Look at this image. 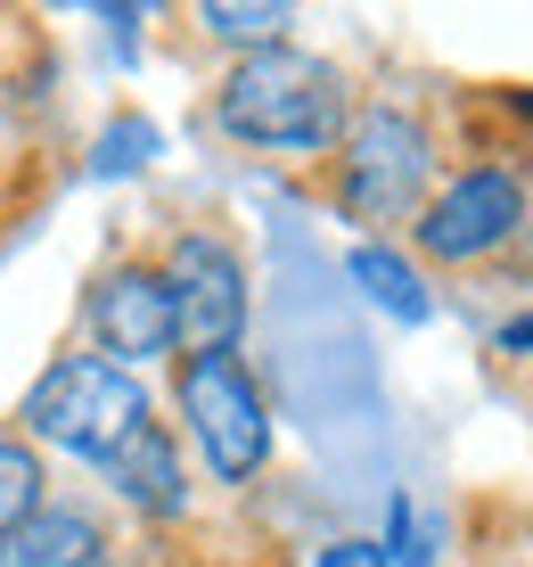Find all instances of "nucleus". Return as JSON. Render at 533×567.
Returning a JSON list of instances; mask_svg holds the SVG:
<instances>
[{"label":"nucleus","mask_w":533,"mask_h":567,"mask_svg":"<svg viewBox=\"0 0 533 567\" xmlns=\"http://www.w3.org/2000/svg\"><path fill=\"white\" fill-rule=\"evenodd\" d=\"M443 182V148L410 100H362L345 141L328 148V198L362 239H394L419 223V206Z\"/></svg>","instance_id":"nucleus-2"},{"label":"nucleus","mask_w":533,"mask_h":567,"mask_svg":"<svg viewBox=\"0 0 533 567\" xmlns=\"http://www.w3.org/2000/svg\"><path fill=\"white\" fill-rule=\"evenodd\" d=\"M83 354L115 362V370L181 354V338H173V297H165L156 256H115V264L91 271V288H83Z\"/></svg>","instance_id":"nucleus-7"},{"label":"nucleus","mask_w":533,"mask_h":567,"mask_svg":"<svg viewBox=\"0 0 533 567\" xmlns=\"http://www.w3.org/2000/svg\"><path fill=\"white\" fill-rule=\"evenodd\" d=\"M403 567H427V559H403Z\"/></svg>","instance_id":"nucleus-19"},{"label":"nucleus","mask_w":533,"mask_h":567,"mask_svg":"<svg viewBox=\"0 0 533 567\" xmlns=\"http://www.w3.org/2000/svg\"><path fill=\"white\" fill-rule=\"evenodd\" d=\"M50 502V468H42V453H33L25 436H0V543L17 535L33 511Z\"/></svg>","instance_id":"nucleus-12"},{"label":"nucleus","mask_w":533,"mask_h":567,"mask_svg":"<svg viewBox=\"0 0 533 567\" xmlns=\"http://www.w3.org/2000/svg\"><path fill=\"white\" fill-rule=\"evenodd\" d=\"M492 346H501L509 362H533V312H509V321L492 329Z\"/></svg>","instance_id":"nucleus-15"},{"label":"nucleus","mask_w":533,"mask_h":567,"mask_svg":"<svg viewBox=\"0 0 533 567\" xmlns=\"http://www.w3.org/2000/svg\"><path fill=\"white\" fill-rule=\"evenodd\" d=\"M173 412L189 453L213 468V485H254L271 461V403L239 354H181L173 370Z\"/></svg>","instance_id":"nucleus-5"},{"label":"nucleus","mask_w":533,"mask_h":567,"mask_svg":"<svg viewBox=\"0 0 533 567\" xmlns=\"http://www.w3.org/2000/svg\"><path fill=\"white\" fill-rule=\"evenodd\" d=\"M353 107V74L337 58L304 50V42H280V50H254V58H230L222 83H213V132L247 156H328L345 141Z\"/></svg>","instance_id":"nucleus-1"},{"label":"nucleus","mask_w":533,"mask_h":567,"mask_svg":"<svg viewBox=\"0 0 533 567\" xmlns=\"http://www.w3.org/2000/svg\"><path fill=\"white\" fill-rule=\"evenodd\" d=\"M148 156H156V124H148V115H124V124H107V132H98L91 173H98V182H115V173H140Z\"/></svg>","instance_id":"nucleus-13"},{"label":"nucleus","mask_w":533,"mask_h":567,"mask_svg":"<svg viewBox=\"0 0 533 567\" xmlns=\"http://www.w3.org/2000/svg\"><path fill=\"white\" fill-rule=\"evenodd\" d=\"M0 50H9V9H0Z\"/></svg>","instance_id":"nucleus-17"},{"label":"nucleus","mask_w":533,"mask_h":567,"mask_svg":"<svg viewBox=\"0 0 533 567\" xmlns=\"http://www.w3.org/2000/svg\"><path fill=\"white\" fill-rule=\"evenodd\" d=\"M321 567H394V559H386V543H362V535H353V543H328Z\"/></svg>","instance_id":"nucleus-14"},{"label":"nucleus","mask_w":533,"mask_h":567,"mask_svg":"<svg viewBox=\"0 0 533 567\" xmlns=\"http://www.w3.org/2000/svg\"><path fill=\"white\" fill-rule=\"evenodd\" d=\"M189 17H197V33H206L213 50H230V58L295 42V9L288 0H206V9H189Z\"/></svg>","instance_id":"nucleus-11"},{"label":"nucleus","mask_w":533,"mask_h":567,"mask_svg":"<svg viewBox=\"0 0 533 567\" xmlns=\"http://www.w3.org/2000/svg\"><path fill=\"white\" fill-rule=\"evenodd\" d=\"M115 567H140V559H115Z\"/></svg>","instance_id":"nucleus-18"},{"label":"nucleus","mask_w":533,"mask_h":567,"mask_svg":"<svg viewBox=\"0 0 533 567\" xmlns=\"http://www.w3.org/2000/svg\"><path fill=\"white\" fill-rule=\"evenodd\" d=\"M525 223H533V173L509 165V156H477V165L436 182V198L410 223V247H419V264L468 271V264L509 256L525 239Z\"/></svg>","instance_id":"nucleus-4"},{"label":"nucleus","mask_w":533,"mask_h":567,"mask_svg":"<svg viewBox=\"0 0 533 567\" xmlns=\"http://www.w3.org/2000/svg\"><path fill=\"white\" fill-rule=\"evenodd\" d=\"M9 141H17V91L0 83V148H9Z\"/></svg>","instance_id":"nucleus-16"},{"label":"nucleus","mask_w":533,"mask_h":567,"mask_svg":"<svg viewBox=\"0 0 533 567\" xmlns=\"http://www.w3.org/2000/svg\"><path fill=\"white\" fill-rule=\"evenodd\" d=\"M148 420H156V412H148L140 370H115V362L83 354V346L50 354V370L25 386V403H17V436H25L33 453L50 444V453L91 461V468H107Z\"/></svg>","instance_id":"nucleus-3"},{"label":"nucleus","mask_w":533,"mask_h":567,"mask_svg":"<svg viewBox=\"0 0 533 567\" xmlns=\"http://www.w3.org/2000/svg\"><path fill=\"white\" fill-rule=\"evenodd\" d=\"M345 271H353V288H362L369 305L394 312V321H410V329H419L427 312H436V297H427V280H419V264H410L394 239H353Z\"/></svg>","instance_id":"nucleus-10"},{"label":"nucleus","mask_w":533,"mask_h":567,"mask_svg":"<svg viewBox=\"0 0 533 567\" xmlns=\"http://www.w3.org/2000/svg\"><path fill=\"white\" fill-rule=\"evenodd\" d=\"M0 567H115V535L83 502H42V511L0 543Z\"/></svg>","instance_id":"nucleus-9"},{"label":"nucleus","mask_w":533,"mask_h":567,"mask_svg":"<svg viewBox=\"0 0 533 567\" xmlns=\"http://www.w3.org/2000/svg\"><path fill=\"white\" fill-rule=\"evenodd\" d=\"M98 477H107V494L124 502V511H140V518H156V526L189 518V461H181V436H173L165 420H148L124 453L98 468Z\"/></svg>","instance_id":"nucleus-8"},{"label":"nucleus","mask_w":533,"mask_h":567,"mask_svg":"<svg viewBox=\"0 0 533 567\" xmlns=\"http://www.w3.org/2000/svg\"><path fill=\"white\" fill-rule=\"evenodd\" d=\"M165 297H173V338H181V354H239L247 338V256L222 239V230L189 223L165 239Z\"/></svg>","instance_id":"nucleus-6"}]
</instances>
